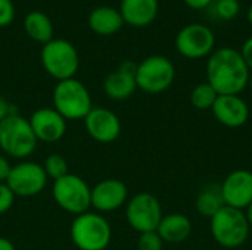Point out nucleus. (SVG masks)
Listing matches in <instances>:
<instances>
[{"instance_id": "nucleus-1", "label": "nucleus", "mask_w": 252, "mask_h": 250, "mask_svg": "<svg viewBox=\"0 0 252 250\" xmlns=\"http://www.w3.org/2000/svg\"><path fill=\"white\" fill-rule=\"evenodd\" d=\"M250 68L239 50L221 47L213 52L207 62V83L219 96H239L248 85Z\"/></svg>"}, {"instance_id": "nucleus-2", "label": "nucleus", "mask_w": 252, "mask_h": 250, "mask_svg": "<svg viewBox=\"0 0 252 250\" xmlns=\"http://www.w3.org/2000/svg\"><path fill=\"white\" fill-rule=\"evenodd\" d=\"M69 234L72 243L80 250H105L112 239V230L106 218L94 212L77 215Z\"/></svg>"}, {"instance_id": "nucleus-3", "label": "nucleus", "mask_w": 252, "mask_h": 250, "mask_svg": "<svg viewBox=\"0 0 252 250\" xmlns=\"http://www.w3.org/2000/svg\"><path fill=\"white\" fill-rule=\"evenodd\" d=\"M53 109L66 121L84 119L93 109L90 93L86 85L75 78L58 81L53 90Z\"/></svg>"}, {"instance_id": "nucleus-4", "label": "nucleus", "mask_w": 252, "mask_h": 250, "mask_svg": "<svg viewBox=\"0 0 252 250\" xmlns=\"http://www.w3.org/2000/svg\"><path fill=\"white\" fill-rule=\"evenodd\" d=\"M250 230L248 218L241 209L224 206L211 218V234L214 240L226 249L242 246L250 236Z\"/></svg>"}, {"instance_id": "nucleus-5", "label": "nucleus", "mask_w": 252, "mask_h": 250, "mask_svg": "<svg viewBox=\"0 0 252 250\" xmlns=\"http://www.w3.org/2000/svg\"><path fill=\"white\" fill-rule=\"evenodd\" d=\"M37 141L28 119L19 113L10 115L0 122V147L6 155L16 159L28 158L34 153Z\"/></svg>"}, {"instance_id": "nucleus-6", "label": "nucleus", "mask_w": 252, "mask_h": 250, "mask_svg": "<svg viewBox=\"0 0 252 250\" xmlns=\"http://www.w3.org/2000/svg\"><path fill=\"white\" fill-rule=\"evenodd\" d=\"M41 65L46 72L58 81L74 78L80 66V57L75 47L63 38H53L43 44Z\"/></svg>"}, {"instance_id": "nucleus-7", "label": "nucleus", "mask_w": 252, "mask_h": 250, "mask_svg": "<svg viewBox=\"0 0 252 250\" xmlns=\"http://www.w3.org/2000/svg\"><path fill=\"white\" fill-rule=\"evenodd\" d=\"M176 78L173 62L161 55H154L137 63L136 84L145 93L158 94L171 87Z\"/></svg>"}, {"instance_id": "nucleus-8", "label": "nucleus", "mask_w": 252, "mask_h": 250, "mask_svg": "<svg viewBox=\"0 0 252 250\" xmlns=\"http://www.w3.org/2000/svg\"><path fill=\"white\" fill-rule=\"evenodd\" d=\"M52 194L59 208L74 215L89 212V208L92 206V189L75 174H66L53 181Z\"/></svg>"}, {"instance_id": "nucleus-9", "label": "nucleus", "mask_w": 252, "mask_h": 250, "mask_svg": "<svg viewBox=\"0 0 252 250\" xmlns=\"http://www.w3.org/2000/svg\"><path fill=\"white\" fill-rule=\"evenodd\" d=\"M162 217L161 203L151 193H139L133 196L126 208L127 222L140 234L157 231Z\"/></svg>"}, {"instance_id": "nucleus-10", "label": "nucleus", "mask_w": 252, "mask_h": 250, "mask_svg": "<svg viewBox=\"0 0 252 250\" xmlns=\"http://www.w3.org/2000/svg\"><path fill=\"white\" fill-rule=\"evenodd\" d=\"M216 35L204 24H189L176 35L177 52L188 59H202L213 53Z\"/></svg>"}, {"instance_id": "nucleus-11", "label": "nucleus", "mask_w": 252, "mask_h": 250, "mask_svg": "<svg viewBox=\"0 0 252 250\" xmlns=\"http://www.w3.org/2000/svg\"><path fill=\"white\" fill-rule=\"evenodd\" d=\"M6 184L15 196L31 197L41 193L47 184V175L43 165L35 162H21L12 167Z\"/></svg>"}, {"instance_id": "nucleus-12", "label": "nucleus", "mask_w": 252, "mask_h": 250, "mask_svg": "<svg viewBox=\"0 0 252 250\" xmlns=\"http://www.w3.org/2000/svg\"><path fill=\"white\" fill-rule=\"evenodd\" d=\"M38 141L56 143L66 133V119L53 108H40L28 119Z\"/></svg>"}, {"instance_id": "nucleus-13", "label": "nucleus", "mask_w": 252, "mask_h": 250, "mask_svg": "<svg viewBox=\"0 0 252 250\" xmlns=\"http://www.w3.org/2000/svg\"><path fill=\"white\" fill-rule=\"evenodd\" d=\"M220 186L226 206L244 211L252 203L251 171L236 169L230 172Z\"/></svg>"}, {"instance_id": "nucleus-14", "label": "nucleus", "mask_w": 252, "mask_h": 250, "mask_svg": "<svg viewBox=\"0 0 252 250\" xmlns=\"http://www.w3.org/2000/svg\"><path fill=\"white\" fill-rule=\"evenodd\" d=\"M84 125L89 136L97 143H112L121 133L120 118L105 108H93L84 118Z\"/></svg>"}, {"instance_id": "nucleus-15", "label": "nucleus", "mask_w": 252, "mask_h": 250, "mask_svg": "<svg viewBox=\"0 0 252 250\" xmlns=\"http://www.w3.org/2000/svg\"><path fill=\"white\" fill-rule=\"evenodd\" d=\"M127 186L117 178H106L92 189V206L99 212H111L127 202Z\"/></svg>"}, {"instance_id": "nucleus-16", "label": "nucleus", "mask_w": 252, "mask_h": 250, "mask_svg": "<svg viewBox=\"0 0 252 250\" xmlns=\"http://www.w3.org/2000/svg\"><path fill=\"white\" fill-rule=\"evenodd\" d=\"M211 111L214 118L229 128H239L250 118V108L239 96H219Z\"/></svg>"}, {"instance_id": "nucleus-17", "label": "nucleus", "mask_w": 252, "mask_h": 250, "mask_svg": "<svg viewBox=\"0 0 252 250\" xmlns=\"http://www.w3.org/2000/svg\"><path fill=\"white\" fill-rule=\"evenodd\" d=\"M158 0H121L120 13L123 21L131 27H146L158 15Z\"/></svg>"}, {"instance_id": "nucleus-18", "label": "nucleus", "mask_w": 252, "mask_h": 250, "mask_svg": "<svg viewBox=\"0 0 252 250\" xmlns=\"http://www.w3.org/2000/svg\"><path fill=\"white\" fill-rule=\"evenodd\" d=\"M157 233L167 243H182L185 242L192 233V222L183 214H168L162 217Z\"/></svg>"}, {"instance_id": "nucleus-19", "label": "nucleus", "mask_w": 252, "mask_h": 250, "mask_svg": "<svg viewBox=\"0 0 252 250\" xmlns=\"http://www.w3.org/2000/svg\"><path fill=\"white\" fill-rule=\"evenodd\" d=\"M136 74L128 72L118 66L117 71L111 72L103 81V90L112 100H126L136 91Z\"/></svg>"}, {"instance_id": "nucleus-20", "label": "nucleus", "mask_w": 252, "mask_h": 250, "mask_svg": "<svg viewBox=\"0 0 252 250\" xmlns=\"http://www.w3.org/2000/svg\"><path fill=\"white\" fill-rule=\"evenodd\" d=\"M123 24L124 21L120 10L111 6H99L92 10L89 16L90 29L99 35H112L121 29Z\"/></svg>"}, {"instance_id": "nucleus-21", "label": "nucleus", "mask_w": 252, "mask_h": 250, "mask_svg": "<svg viewBox=\"0 0 252 250\" xmlns=\"http://www.w3.org/2000/svg\"><path fill=\"white\" fill-rule=\"evenodd\" d=\"M24 28L30 38L37 43H49L53 40V25L50 18L38 10L30 12L24 19Z\"/></svg>"}, {"instance_id": "nucleus-22", "label": "nucleus", "mask_w": 252, "mask_h": 250, "mask_svg": "<svg viewBox=\"0 0 252 250\" xmlns=\"http://www.w3.org/2000/svg\"><path fill=\"white\" fill-rule=\"evenodd\" d=\"M196 211L199 212V215L207 217V218H213L221 208L226 206L224 199H223V193H221V186L220 184H208L205 186L195 202Z\"/></svg>"}, {"instance_id": "nucleus-23", "label": "nucleus", "mask_w": 252, "mask_h": 250, "mask_svg": "<svg viewBox=\"0 0 252 250\" xmlns=\"http://www.w3.org/2000/svg\"><path fill=\"white\" fill-rule=\"evenodd\" d=\"M219 97V93L213 88L208 83H201L196 87H193L190 93V103L198 111H207L211 109Z\"/></svg>"}, {"instance_id": "nucleus-24", "label": "nucleus", "mask_w": 252, "mask_h": 250, "mask_svg": "<svg viewBox=\"0 0 252 250\" xmlns=\"http://www.w3.org/2000/svg\"><path fill=\"white\" fill-rule=\"evenodd\" d=\"M43 169H44L46 175L49 178H52L53 181H56V180L65 177L66 174H69L68 172V164H66L65 158L61 156V155L47 156L44 164H43Z\"/></svg>"}, {"instance_id": "nucleus-25", "label": "nucleus", "mask_w": 252, "mask_h": 250, "mask_svg": "<svg viewBox=\"0 0 252 250\" xmlns=\"http://www.w3.org/2000/svg\"><path fill=\"white\" fill-rule=\"evenodd\" d=\"M239 0H217L216 1V13L224 19L230 21L239 13Z\"/></svg>"}, {"instance_id": "nucleus-26", "label": "nucleus", "mask_w": 252, "mask_h": 250, "mask_svg": "<svg viewBox=\"0 0 252 250\" xmlns=\"http://www.w3.org/2000/svg\"><path fill=\"white\" fill-rule=\"evenodd\" d=\"M162 246H164V242L157 231L142 233L137 240L139 250H162Z\"/></svg>"}, {"instance_id": "nucleus-27", "label": "nucleus", "mask_w": 252, "mask_h": 250, "mask_svg": "<svg viewBox=\"0 0 252 250\" xmlns=\"http://www.w3.org/2000/svg\"><path fill=\"white\" fill-rule=\"evenodd\" d=\"M15 202V194L6 183H0V215L6 214Z\"/></svg>"}, {"instance_id": "nucleus-28", "label": "nucleus", "mask_w": 252, "mask_h": 250, "mask_svg": "<svg viewBox=\"0 0 252 250\" xmlns=\"http://www.w3.org/2000/svg\"><path fill=\"white\" fill-rule=\"evenodd\" d=\"M15 19V6L12 0H0V28L7 27Z\"/></svg>"}, {"instance_id": "nucleus-29", "label": "nucleus", "mask_w": 252, "mask_h": 250, "mask_svg": "<svg viewBox=\"0 0 252 250\" xmlns=\"http://www.w3.org/2000/svg\"><path fill=\"white\" fill-rule=\"evenodd\" d=\"M241 55L247 63V66L250 68V71H252V37H250L244 46H242V50H241Z\"/></svg>"}, {"instance_id": "nucleus-30", "label": "nucleus", "mask_w": 252, "mask_h": 250, "mask_svg": "<svg viewBox=\"0 0 252 250\" xmlns=\"http://www.w3.org/2000/svg\"><path fill=\"white\" fill-rule=\"evenodd\" d=\"M12 108H13V106H12L9 102H6L3 97H0V122H1L3 119H6L7 116L18 113V112H16V111H13Z\"/></svg>"}, {"instance_id": "nucleus-31", "label": "nucleus", "mask_w": 252, "mask_h": 250, "mask_svg": "<svg viewBox=\"0 0 252 250\" xmlns=\"http://www.w3.org/2000/svg\"><path fill=\"white\" fill-rule=\"evenodd\" d=\"M12 171V167L9 164V161L4 156H0V183H6L7 177Z\"/></svg>"}, {"instance_id": "nucleus-32", "label": "nucleus", "mask_w": 252, "mask_h": 250, "mask_svg": "<svg viewBox=\"0 0 252 250\" xmlns=\"http://www.w3.org/2000/svg\"><path fill=\"white\" fill-rule=\"evenodd\" d=\"M190 9H195V10H202V9H207L213 4L214 0H183Z\"/></svg>"}, {"instance_id": "nucleus-33", "label": "nucleus", "mask_w": 252, "mask_h": 250, "mask_svg": "<svg viewBox=\"0 0 252 250\" xmlns=\"http://www.w3.org/2000/svg\"><path fill=\"white\" fill-rule=\"evenodd\" d=\"M0 250H15V246L12 245L10 240H7L4 237H0Z\"/></svg>"}, {"instance_id": "nucleus-34", "label": "nucleus", "mask_w": 252, "mask_h": 250, "mask_svg": "<svg viewBox=\"0 0 252 250\" xmlns=\"http://www.w3.org/2000/svg\"><path fill=\"white\" fill-rule=\"evenodd\" d=\"M247 212H245V215H247V218H248V222H250V225L252 227V203L245 209Z\"/></svg>"}, {"instance_id": "nucleus-35", "label": "nucleus", "mask_w": 252, "mask_h": 250, "mask_svg": "<svg viewBox=\"0 0 252 250\" xmlns=\"http://www.w3.org/2000/svg\"><path fill=\"white\" fill-rule=\"evenodd\" d=\"M247 18H248V22L252 25V4L250 6V9H248V13H247Z\"/></svg>"}, {"instance_id": "nucleus-36", "label": "nucleus", "mask_w": 252, "mask_h": 250, "mask_svg": "<svg viewBox=\"0 0 252 250\" xmlns=\"http://www.w3.org/2000/svg\"><path fill=\"white\" fill-rule=\"evenodd\" d=\"M248 87L251 88V91H252V75H250V80H248Z\"/></svg>"}]
</instances>
